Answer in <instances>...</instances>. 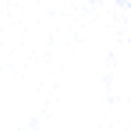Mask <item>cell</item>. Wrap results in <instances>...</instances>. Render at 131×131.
I'll list each match as a JSON object with an SVG mask.
<instances>
[{
    "mask_svg": "<svg viewBox=\"0 0 131 131\" xmlns=\"http://www.w3.org/2000/svg\"><path fill=\"white\" fill-rule=\"evenodd\" d=\"M117 4H131V0H117Z\"/></svg>",
    "mask_w": 131,
    "mask_h": 131,
    "instance_id": "obj_1",
    "label": "cell"
}]
</instances>
